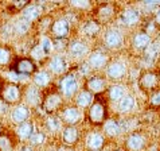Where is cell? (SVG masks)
Returning a JSON list of instances; mask_svg holds the SVG:
<instances>
[{
	"instance_id": "1",
	"label": "cell",
	"mask_w": 160,
	"mask_h": 151,
	"mask_svg": "<svg viewBox=\"0 0 160 151\" xmlns=\"http://www.w3.org/2000/svg\"><path fill=\"white\" fill-rule=\"evenodd\" d=\"M78 80L75 74H68L59 81V91L65 97H72L78 91Z\"/></svg>"
},
{
	"instance_id": "2",
	"label": "cell",
	"mask_w": 160,
	"mask_h": 151,
	"mask_svg": "<svg viewBox=\"0 0 160 151\" xmlns=\"http://www.w3.org/2000/svg\"><path fill=\"white\" fill-rule=\"evenodd\" d=\"M89 120L92 124H102L106 120V107L102 103H92L89 107Z\"/></svg>"
},
{
	"instance_id": "3",
	"label": "cell",
	"mask_w": 160,
	"mask_h": 151,
	"mask_svg": "<svg viewBox=\"0 0 160 151\" xmlns=\"http://www.w3.org/2000/svg\"><path fill=\"white\" fill-rule=\"evenodd\" d=\"M82 117V113H81V109H78L77 107H66V108L62 109L61 112V117L62 122L66 123L68 126H75Z\"/></svg>"
},
{
	"instance_id": "4",
	"label": "cell",
	"mask_w": 160,
	"mask_h": 151,
	"mask_svg": "<svg viewBox=\"0 0 160 151\" xmlns=\"http://www.w3.org/2000/svg\"><path fill=\"white\" fill-rule=\"evenodd\" d=\"M127 74V66L121 61H113L106 66V76L110 80H121Z\"/></svg>"
},
{
	"instance_id": "5",
	"label": "cell",
	"mask_w": 160,
	"mask_h": 151,
	"mask_svg": "<svg viewBox=\"0 0 160 151\" xmlns=\"http://www.w3.org/2000/svg\"><path fill=\"white\" fill-rule=\"evenodd\" d=\"M140 19H141V14L136 8H127V10H124L121 12V15H120L121 23L124 26H128V27L137 24L140 22Z\"/></svg>"
},
{
	"instance_id": "6",
	"label": "cell",
	"mask_w": 160,
	"mask_h": 151,
	"mask_svg": "<svg viewBox=\"0 0 160 151\" xmlns=\"http://www.w3.org/2000/svg\"><path fill=\"white\" fill-rule=\"evenodd\" d=\"M105 46L109 49H118L122 45V34L118 30L112 29L109 31H106L105 37H104Z\"/></svg>"
},
{
	"instance_id": "7",
	"label": "cell",
	"mask_w": 160,
	"mask_h": 151,
	"mask_svg": "<svg viewBox=\"0 0 160 151\" xmlns=\"http://www.w3.org/2000/svg\"><path fill=\"white\" fill-rule=\"evenodd\" d=\"M22 96L20 88L16 84H8L7 86H4L3 89V100L8 104H15L16 101H19Z\"/></svg>"
},
{
	"instance_id": "8",
	"label": "cell",
	"mask_w": 160,
	"mask_h": 151,
	"mask_svg": "<svg viewBox=\"0 0 160 151\" xmlns=\"http://www.w3.org/2000/svg\"><path fill=\"white\" fill-rule=\"evenodd\" d=\"M69 31H70V24L69 22L61 18V19H57L54 23H52V27H51V33L55 35L58 39H63L69 35Z\"/></svg>"
},
{
	"instance_id": "9",
	"label": "cell",
	"mask_w": 160,
	"mask_h": 151,
	"mask_svg": "<svg viewBox=\"0 0 160 151\" xmlns=\"http://www.w3.org/2000/svg\"><path fill=\"white\" fill-rule=\"evenodd\" d=\"M145 146V138L139 132H132L127 139V148L131 151H140Z\"/></svg>"
},
{
	"instance_id": "10",
	"label": "cell",
	"mask_w": 160,
	"mask_h": 151,
	"mask_svg": "<svg viewBox=\"0 0 160 151\" xmlns=\"http://www.w3.org/2000/svg\"><path fill=\"white\" fill-rule=\"evenodd\" d=\"M88 62H89V66H90L92 69H102L104 66H106V64H108V57H106V54H104L102 51L96 50V51L90 53Z\"/></svg>"
},
{
	"instance_id": "11",
	"label": "cell",
	"mask_w": 160,
	"mask_h": 151,
	"mask_svg": "<svg viewBox=\"0 0 160 151\" xmlns=\"http://www.w3.org/2000/svg\"><path fill=\"white\" fill-rule=\"evenodd\" d=\"M62 104V97L59 93H51L43 100V108L46 112H55Z\"/></svg>"
},
{
	"instance_id": "12",
	"label": "cell",
	"mask_w": 160,
	"mask_h": 151,
	"mask_svg": "<svg viewBox=\"0 0 160 151\" xmlns=\"http://www.w3.org/2000/svg\"><path fill=\"white\" fill-rule=\"evenodd\" d=\"M28 117H30V109L26 105H22V104L15 107L11 112L12 122L16 123V124H22V123L27 122Z\"/></svg>"
},
{
	"instance_id": "13",
	"label": "cell",
	"mask_w": 160,
	"mask_h": 151,
	"mask_svg": "<svg viewBox=\"0 0 160 151\" xmlns=\"http://www.w3.org/2000/svg\"><path fill=\"white\" fill-rule=\"evenodd\" d=\"M86 144L92 151L101 150L105 144V138L100 132H90L86 138Z\"/></svg>"
},
{
	"instance_id": "14",
	"label": "cell",
	"mask_w": 160,
	"mask_h": 151,
	"mask_svg": "<svg viewBox=\"0 0 160 151\" xmlns=\"http://www.w3.org/2000/svg\"><path fill=\"white\" fill-rule=\"evenodd\" d=\"M48 69H50L51 73L54 74H63L66 72V69H68V64H66V61L63 57H52V58L48 61Z\"/></svg>"
},
{
	"instance_id": "15",
	"label": "cell",
	"mask_w": 160,
	"mask_h": 151,
	"mask_svg": "<svg viewBox=\"0 0 160 151\" xmlns=\"http://www.w3.org/2000/svg\"><path fill=\"white\" fill-rule=\"evenodd\" d=\"M86 86H88V91L90 93H101V92L105 91L106 81H105V78H102V77L93 76V77H90L88 80Z\"/></svg>"
},
{
	"instance_id": "16",
	"label": "cell",
	"mask_w": 160,
	"mask_h": 151,
	"mask_svg": "<svg viewBox=\"0 0 160 151\" xmlns=\"http://www.w3.org/2000/svg\"><path fill=\"white\" fill-rule=\"evenodd\" d=\"M159 76L153 72H147L140 77V86L145 91H151L158 85Z\"/></svg>"
},
{
	"instance_id": "17",
	"label": "cell",
	"mask_w": 160,
	"mask_h": 151,
	"mask_svg": "<svg viewBox=\"0 0 160 151\" xmlns=\"http://www.w3.org/2000/svg\"><path fill=\"white\" fill-rule=\"evenodd\" d=\"M23 19H26L27 22H34L37 20L42 14V7L38 6V4H27L23 10Z\"/></svg>"
},
{
	"instance_id": "18",
	"label": "cell",
	"mask_w": 160,
	"mask_h": 151,
	"mask_svg": "<svg viewBox=\"0 0 160 151\" xmlns=\"http://www.w3.org/2000/svg\"><path fill=\"white\" fill-rule=\"evenodd\" d=\"M34 132H35L34 131V124H32V122H30V120L19 124L18 128H16V135L22 142L28 140Z\"/></svg>"
},
{
	"instance_id": "19",
	"label": "cell",
	"mask_w": 160,
	"mask_h": 151,
	"mask_svg": "<svg viewBox=\"0 0 160 151\" xmlns=\"http://www.w3.org/2000/svg\"><path fill=\"white\" fill-rule=\"evenodd\" d=\"M89 51V47L85 42L82 41H74L69 45V53L75 58H81V57L86 55Z\"/></svg>"
},
{
	"instance_id": "20",
	"label": "cell",
	"mask_w": 160,
	"mask_h": 151,
	"mask_svg": "<svg viewBox=\"0 0 160 151\" xmlns=\"http://www.w3.org/2000/svg\"><path fill=\"white\" fill-rule=\"evenodd\" d=\"M152 42V38H151L149 34L147 33H139L133 37V41H132V45L137 50H145L147 47L149 46V43Z\"/></svg>"
},
{
	"instance_id": "21",
	"label": "cell",
	"mask_w": 160,
	"mask_h": 151,
	"mask_svg": "<svg viewBox=\"0 0 160 151\" xmlns=\"http://www.w3.org/2000/svg\"><path fill=\"white\" fill-rule=\"evenodd\" d=\"M78 140V130L74 126H68L62 132V142L66 146H73Z\"/></svg>"
},
{
	"instance_id": "22",
	"label": "cell",
	"mask_w": 160,
	"mask_h": 151,
	"mask_svg": "<svg viewBox=\"0 0 160 151\" xmlns=\"http://www.w3.org/2000/svg\"><path fill=\"white\" fill-rule=\"evenodd\" d=\"M15 72L18 74H31L35 72V65H34V62L28 58H22L16 62Z\"/></svg>"
},
{
	"instance_id": "23",
	"label": "cell",
	"mask_w": 160,
	"mask_h": 151,
	"mask_svg": "<svg viewBox=\"0 0 160 151\" xmlns=\"http://www.w3.org/2000/svg\"><path fill=\"white\" fill-rule=\"evenodd\" d=\"M93 103V95L89 91H81L78 92L77 97H75V104H77L78 109H83V108H89Z\"/></svg>"
},
{
	"instance_id": "24",
	"label": "cell",
	"mask_w": 160,
	"mask_h": 151,
	"mask_svg": "<svg viewBox=\"0 0 160 151\" xmlns=\"http://www.w3.org/2000/svg\"><path fill=\"white\" fill-rule=\"evenodd\" d=\"M104 130H105V134L108 136H118L122 131L120 123L113 120V119H106L104 122Z\"/></svg>"
},
{
	"instance_id": "25",
	"label": "cell",
	"mask_w": 160,
	"mask_h": 151,
	"mask_svg": "<svg viewBox=\"0 0 160 151\" xmlns=\"http://www.w3.org/2000/svg\"><path fill=\"white\" fill-rule=\"evenodd\" d=\"M135 107H136V100H135V97L131 95H125L118 101V111L122 113L131 112V111H133Z\"/></svg>"
},
{
	"instance_id": "26",
	"label": "cell",
	"mask_w": 160,
	"mask_h": 151,
	"mask_svg": "<svg viewBox=\"0 0 160 151\" xmlns=\"http://www.w3.org/2000/svg\"><path fill=\"white\" fill-rule=\"evenodd\" d=\"M160 55V39H156V41H152L149 43V46L144 50V57L145 60H155Z\"/></svg>"
},
{
	"instance_id": "27",
	"label": "cell",
	"mask_w": 160,
	"mask_h": 151,
	"mask_svg": "<svg viewBox=\"0 0 160 151\" xmlns=\"http://www.w3.org/2000/svg\"><path fill=\"white\" fill-rule=\"evenodd\" d=\"M41 92H39V88L37 86H28L27 91H26V100L27 103L31 105H38L39 101H41Z\"/></svg>"
},
{
	"instance_id": "28",
	"label": "cell",
	"mask_w": 160,
	"mask_h": 151,
	"mask_svg": "<svg viewBox=\"0 0 160 151\" xmlns=\"http://www.w3.org/2000/svg\"><path fill=\"white\" fill-rule=\"evenodd\" d=\"M51 81V76L50 73H47L46 70H41L34 76V84L37 88H44L47 86Z\"/></svg>"
},
{
	"instance_id": "29",
	"label": "cell",
	"mask_w": 160,
	"mask_h": 151,
	"mask_svg": "<svg viewBox=\"0 0 160 151\" xmlns=\"http://www.w3.org/2000/svg\"><path fill=\"white\" fill-rule=\"evenodd\" d=\"M108 95H109V99L112 101H118L125 96V88L120 84H116V85H112L108 91Z\"/></svg>"
},
{
	"instance_id": "30",
	"label": "cell",
	"mask_w": 160,
	"mask_h": 151,
	"mask_svg": "<svg viewBox=\"0 0 160 151\" xmlns=\"http://www.w3.org/2000/svg\"><path fill=\"white\" fill-rule=\"evenodd\" d=\"M82 31L89 37H96L97 34L100 33V24L94 20H88L82 27Z\"/></svg>"
},
{
	"instance_id": "31",
	"label": "cell",
	"mask_w": 160,
	"mask_h": 151,
	"mask_svg": "<svg viewBox=\"0 0 160 151\" xmlns=\"http://www.w3.org/2000/svg\"><path fill=\"white\" fill-rule=\"evenodd\" d=\"M61 126H62V122H61L59 117H57V116H48L46 119V127H47L48 131L57 132V131L61 130Z\"/></svg>"
},
{
	"instance_id": "32",
	"label": "cell",
	"mask_w": 160,
	"mask_h": 151,
	"mask_svg": "<svg viewBox=\"0 0 160 151\" xmlns=\"http://www.w3.org/2000/svg\"><path fill=\"white\" fill-rule=\"evenodd\" d=\"M30 54H31V57H32L34 60H43L44 57H46V53H44L41 43H38V45H35L32 49H31Z\"/></svg>"
},
{
	"instance_id": "33",
	"label": "cell",
	"mask_w": 160,
	"mask_h": 151,
	"mask_svg": "<svg viewBox=\"0 0 160 151\" xmlns=\"http://www.w3.org/2000/svg\"><path fill=\"white\" fill-rule=\"evenodd\" d=\"M28 140L32 146H42L44 143V140H46V136H44L43 132H34Z\"/></svg>"
},
{
	"instance_id": "34",
	"label": "cell",
	"mask_w": 160,
	"mask_h": 151,
	"mask_svg": "<svg viewBox=\"0 0 160 151\" xmlns=\"http://www.w3.org/2000/svg\"><path fill=\"white\" fill-rule=\"evenodd\" d=\"M14 150V144L12 140L8 136L2 135L0 136V151H12Z\"/></svg>"
},
{
	"instance_id": "35",
	"label": "cell",
	"mask_w": 160,
	"mask_h": 151,
	"mask_svg": "<svg viewBox=\"0 0 160 151\" xmlns=\"http://www.w3.org/2000/svg\"><path fill=\"white\" fill-rule=\"evenodd\" d=\"M15 27H16V31L19 34H26V33H28V30L31 27V23H30V22H27L26 19H20V20L16 22Z\"/></svg>"
},
{
	"instance_id": "36",
	"label": "cell",
	"mask_w": 160,
	"mask_h": 151,
	"mask_svg": "<svg viewBox=\"0 0 160 151\" xmlns=\"http://www.w3.org/2000/svg\"><path fill=\"white\" fill-rule=\"evenodd\" d=\"M11 60V51L4 47H0V66L7 65Z\"/></svg>"
},
{
	"instance_id": "37",
	"label": "cell",
	"mask_w": 160,
	"mask_h": 151,
	"mask_svg": "<svg viewBox=\"0 0 160 151\" xmlns=\"http://www.w3.org/2000/svg\"><path fill=\"white\" fill-rule=\"evenodd\" d=\"M41 45H42V47H43V50H44V53H46V54L51 53L52 49H54V43H52L51 39L47 38V37H43V38H42Z\"/></svg>"
},
{
	"instance_id": "38",
	"label": "cell",
	"mask_w": 160,
	"mask_h": 151,
	"mask_svg": "<svg viewBox=\"0 0 160 151\" xmlns=\"http://www.w3.org/2000/svg\"><path fill=\"white\" fill-rule=\"evenodd\" d=\"M70 6L75 8H81V10H88L90 7V3L88 0H82V2L81 0H73V2H70Z\"/></svg>"
},
{
	"instance_id": "39",
	"label": "cell",
	"mask_w": 160,
	"mask_h": 151,
	"mask_svg": "<svg viewBox=\"0 0 160 151\" xmlns=\"http://www.w3.org/2000/svg\"><path fill=\"white\" fill-rule=\"evenodd\" d=\"M149 103L152 107H160V91H155L149 97Z\"/></svg>"
},
{
	"instance_id": "40",
	"label": "cell",
	"mask_w": 160,
	"mask_h": 151,
	"mask_svg": "<svg viewBox=\"0 0 160 151\" xmlns=\"http://www.w3.org/2000/svg\"><path fill=\"white\" fill-rule=\"evenodd\" d=\"M155 23H156L158 26H160V8H158L156 15H155Z\"/></svg>"
},
{
	"instance_id": "41",
	"label": "cell",
	"mask_w": 160,
	"mask_h": 151,
	"mask_svg": "<svg viewBox=\"0 0 160 151\" xmlns=\"http://www.w3.org/2000/svg\"><path fill=\"white\" fill-rule=\"evenodd\" d=\"M19 151H34V150H32V147H28V146H23Z\"/></svg>"
},
{
	"instance_id": "42",
	"label": "cell",
	"mask_w": 160,
	"mask_h": 151,
	"mask_svg": "<svg viewBox=\"0 0 160 151\" xmlns=\"http://www.w3.org/2000/svg\"><path fill=\"white\" fill-rule=\"evenodd\" d=\"M114 151H124V150H121V148H117V150H114Z\"/></svg>"
},
{
	"instance_id": "43",
	"label": "cell",
	"mask_w": 160,
	"mask_h": 151,
	"mask_svg": "<svg viewBox=\"0 0 160 151\" xmlns=\"http://www.w3.org/2000/svg\"><path fill=\"white\" fill-rule=\"evenodd\" d=\"M0 91H2V82H0Z\"/></svg>"
},
{
	"instance_id": "44",
	"label": "cell",
	"mask_w": 160,
	"mask_h": 151,
	"mask_svg": "<svg viewBox=\"0 0 160 151\" xmlns=\"http://www.w3.org/2000/svg\"><path fill=\"white\" fill-rule=\"evenodd\" d=\"M0 111H2V105H0Z\"/></svg>"
},
{
	"instance_id": "45",
	"label": "cell",
	"mask_w": 160,
	"mask_h": 151,
	"mask_svg": "<svg viewBox=\"0 0 160 151\" xmlns=\"http://www.w3.org/2000/svg\"><path fill=\"white\" fill-rule=\"evenodd\" d=\"M96 151H101V150H96Z\"/></svg>"
},
{
	"instance_id": "46",
	"label": "cell",
	"mask_w": 160,
	"mask_h": 151,
	"mask_svg": "<svg viewBox=\"0 0 160 151\" xmlns=\"http://www.w3.org/2000/svg\"><path fill=\"white\" fill-rule=\"evenodd\" d=\"M0 131H2V127H0Z\"/></svg>"
}]
</instances>
